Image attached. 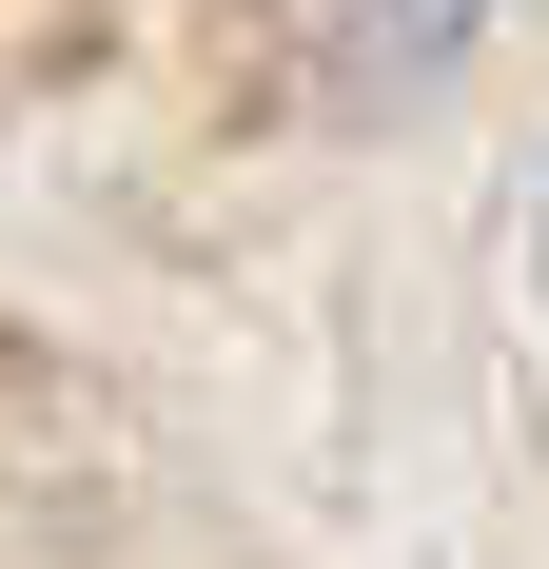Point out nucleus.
I'll return each mask as SVG.
<instances>
[{"mask_svg": "<svg viewBox=\"0 0 549 569\" xmlns=\"http://www.w3.org/2000/svg\"><path fill=\"white\" fill-rule=\"evenodd\" d=\"M471 20H491V0H353V59H373V79H451Z\"/></svg>", "mask_w": 549, "mask_h": 569, "instance_id": "1", "label": "nucleus"}]
</instances>
